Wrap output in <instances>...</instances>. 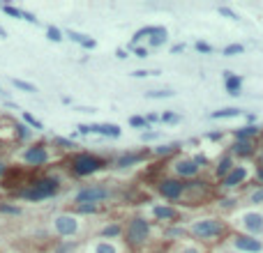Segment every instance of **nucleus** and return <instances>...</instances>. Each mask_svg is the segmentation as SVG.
I'll list each match as a JSON object with an SVG mask.
<instances>
[{"label": "nucleus", "mask_w": 263, "mask_h": 253, "mask_svg": "<svg viewBox=\"0 0 263 253\" xmlns=\"http://www.w3.org/2000/svg\"><path fill=\"white\" fill-rule=\"evenodd\" d=\"M60 191V179L58 177H42L37 182H32L30 189H21L19 196L26 198V201H44V198H51Z\"/></svg>", "instance_id": "f257e3e1"}, {"label": "nucleus", "mask_w": 263, "mask_h": 253, "mask_svg": "<svg viewBox=\"0 0 263 253\" xmlns=\"http://www.w3.org/2000/svg\"><path fill=\"white\" fill-rule=\"evenodd\" d=\"M104 159H99V156L90 154V152H81V154L72 156V173L79 175V177H86V175H92V173H97L104 168Z\"/></svg>", "instance_id": "f03ea898"}, {"label": "nucleus", "mask_w": 263, "mask_h": 253, "mask_svg": "<svg viewBox=\"0 0 263 253\" xmlns=\"http://www.w3.org/2000/svg\"><path fill=\"white\" fill-rule=\"evenodd\" d=\"M125 235H127L129 246H141V244H146V239L150 235V224H148L146 219H141V216H136V219H132L127 224Z\"/></svg>", "instance_id": "7ed1b4c3"}, {"label": "nucleus", "mask_w": 263, "mask_h": 253, "mask_svg": "<svg viewBox=\"0 0 263 253\" xmlns=\"http://www.w3.org/2000/svg\"><path fill=\"white\" fill-rule=\"evenodd\" d=\"M109 198V189L102 184H92V186H83L81 191H76L74 202L76 205H97V202Z\"/></svg>", "instance_id": "20e7f679"}, {"label": "nucleus", "mask_w": 263, "mask_h": 253, "mask_svg": "<svg viewBox=\"0 0 263 253\" xmlns=\"http://www.w3.org/2000/svg\"><path fill=\"white\" fill-rule=\"evenodd\" d=\"M222 230H224V226L219 224L217 219H201V221L192 224V232L196 237H203V239L217 237V235H222Z\"/></svg>", "instance_id": "39448f33"}, {"label": "nucleus", "mask_w": 263, "mask_h": 253, "mask_svg": "<svg viewBox=\"0 0 263 253\" xmlns=\"http://www.w3.org/2000/svg\"><path fill=\"white\" fill-rule=\"evenodd\" d=\"M53 228H56V232L60 237H72L79 230V219L72 214H58L53 219Z\"/></svg>", "instance_id": "423d86ee"}, {"label": "nucleus", "mask_w": 263, "mask_h": 253, "mask_svg": "<svg viewBox=\"0 0 263 253\" xmlns=\"http://www.w3.org/2000/svg\"><path fill=\"white\" fill-rule=\"evenodd\" d=\"M159 194L164 198H169V201H178L185 194V184L180 179H162L159 182Z\"/></svg>", "instance_id": "0eeeda50"}, {"label": "nucleus", "mask_w": 263, "mask_h": 253, "mask_svg": "<svg viewBox=\"0 0 263 253\" xmlns=\"http://www.w3.org/2000/svg\"><path fill=\"white\" fill-rule=\"evenodd\" d=\"M23 161L30 166H44L49 161V150L44 145H32L23 152Z\"/></svg>", "instance_id": "6e6552de"}, {"label": "nucleus", "mask_w": 263, "mask_h": 253, "mask_svg": "<svg viewBox=\"0 0 263 253\" xmlns=\"http://www.w3.org/2000/svg\"><path fill=\"white\" fill-rule=\"evenodd\" d=\"M175 173L180 175V177H194L196 173H199V164H196L194 159H180V161H175Z\"/></svg>", "instance_id": "1a4fd4ad"}, {"label": "nucleus", "mask_w": 263, "mask_h": 253, "mask_svg": "<svg viewBox=\"0 0 263 253\" xmlns=\"http://www.w3.org/2000/svg\"><path fill=\"white\" fill-rule=\"evenodd\" d=\"M242 226H245V230H249V232H261L263 216L259 214V212H247V214L242 216Z\"/></svg>", "instance_id": "9d476101"}, {"label": "nucleus", "mask_w": 263, "mask_h": 253, "mask_svg": "<svg viewBox=\"0 0 263 253\" xmlns=\"http://www.w3.org/2000/svg\"><path fill=\"white\" fill-rule=\"evenodd\" d=\"M235 246L245 253H259L263 249V244L254 237H235Z\"/></svg>", "instance_id": "9b49d317"}, {"label": "nucleus", "mask_w": 263, "mask_h": 253, "mask_svg": "<svg viewBox=\"0 0 263 253\" xmlns=\"http://www.w3.org/2000/svg\"><path fill=\"white\" fill-rule=\"evenodd\" d=\"M90 131L92 134H102V136H109V138H118V136L122 134L120 126L118 125H90Z\"/></svg>", "instance_id": "f8f14e48"}, {"label": "nucleus", "mask_w": 263, "mask_h": 253, "mask_svg": "<svg viewBox=\"0 0 263 253\" xmlns=\"http://www.w3.org/2000/svg\"><path fill=\"white\" fill-rule=\"evenodd\" d=\"M245 177H247V168H242V166H235V168H233V171L224 177V186H238Z\"/></svg>", "instance_id": "ddd939ff"}, {"label": "nucleus", "mask_w": 263, "mask_h": 253, "mask_svg": "<svg viewBox=\"0 0 263 253\" xmlns=\"http://www.w3.org/2000/svg\"><path fill=\"white\" fill-rule=\"evenodd\" d=\"M148 156V152H139V154H122L118 156V161H116V168H129V166L139 164V161H143Z\"/></svg>", "instance_id": "4468645a"}, {"label": "nucleus", "mask_w": 263, "mask_h": 253, "mask_svg": "<svg viewBox=\"0 0 263 253\" xmlns=\"http://www.w3.org/2000/svg\"><path fill=\"white\" fill-rule=\"evenodd\" d=\"M224 78H226V90H229V95L238 97V95H240V88H242V78L235 74H229V72L224 74Z\"/></svg>", "instance_id": "2eb2a0df"}, {"label": "nucleus", "mask_w": 263, "mask_h": 253, "mask_svg": "<svg viewBox=\"0 0 263 253\" xmlns=\"http://www.w3.org/2000/svg\"><path fill=\"white\" fill-rule=\"evenodd\" d=\"M152 214L162 219V221H175L178 219V212L173 207H164V205H157V207H152Z\"/></svg>", "instance_id": "dca6fc26"}, {"label": "nucleus", "mask_w": 263, "mask_h": 253, "mask_svg": "<svg viewBox=\"0 0 263 253\" xmlns=\"http://www.w3.org/2000/svg\"><path fill=\"white\" fill-rule=\"evenodd\" d=\"M233 152L240 156H249L254 154V145H252V141H235L233 143Z\"/></svg>", "instance_id": "f3484780"}, {"label": "nucleus", "mask_w": 263, "mask_h": 253, "mask_svg": "<svg viewBox=\"0 0 263 253\" xmlns=\"http://www.w3.org/2000/svg\"><path fill=\"white\" fill-rule=\"evenodd\" d=\"M235 115H240V108H222V111H215V113H210V118H212V120L235 118Z\"/></svg>", "instance_id": "a211bd4d"}, {"label": "nucleus", "mask_w": 263, "mask_h": 253, "mask_svg": "<svg viewBox=\"0 0 263 253\" xmlns=\"http://www.w3.org/2000/svg\"><path fill=\"white\" fill-rule=\"evenodd\" d=\"M233 171V161H231V156H224V159H222V161H219V166H217V175L219 177H226V175H229V173Z\"/></svg>", "instance_id": "6ab92c4d"}, {"label": "nucleus", "mask_w": 263, "mask_h": 253, "mask_svg": "<svg viewBox=\"0 0 263 253\" xmlns=\"http://www.w3.org/2000/svg\"><path fill=\"white\" fill-rule=\"evenodd\" d=\"M166 42V28H155V32H152V37H150V46H155V49H157V46H162Z\"/></svg>", "instance_id": "aec40b11"}, {"label": "nucleus", "mask_w": 263, "mask_h": 253, "mask_svg": "<svg viewBox=\"0 0 263 253\" xmlns=\"http://www.w3.org/2000/svg\"><path fill=\"white\" fill-rule=\"evenodd\" d=\"M256 134V126H242V129H235V138H238V141H249V138H252V136Z\"/></svg>", "instance_id": "412c9836"}, {"label": "nucleus", "mask_w": 263, "mask_h": 253, "mask_svg": "<svg viewBox=\"0 0 263 253\" xmlns=\"http://www.w3.org/2000/svg\"><path fill=\"white\" fill-rule=\"evenodd\" d=\"M178 148H180V143H169V145H159V148H155V154H157V156H166V154H171V152H175Z\"/></svg>", "instance_id": "4be33fe9"}, {"label": "nucleus", "mask_w": 263, "mask_h": 253, "mask_svg": "<svg viewBox=\"0 0 263 253\" xmlns=\"http://www.w3.org/2000/svg\"><path fill=\"white\" fill-rule=\"evenodd\" d=\"M92 253H118V251H116V246L111 242H97L92 246Z\"/></svg>", "instance_id": "5701e85b"}, {"label": "nucleus", "mask_w": 263, "mask_h": 253, "mask_svg": "<svg viewBox=\"0 0 263 253\" xmlns=\"http://www.w3.org/2000/svg\"><path fill=\"white\" fill-rule=\"evenodd\" d=\"M146 97L148 99H169L173 97L171 90H152V92H146Z\"/></svg>", "instance_id": "b1692460"}, {"label": "nucleus", "mask_w": 263, "mask_h": 253, "mask_svg": "<svg viewBox=\"0 0 263 253\" xmlns=\"http://www.w3.org/2000/svg\"><path fill=\"white\" fill-rule=\"evenodd\" d=\"M122 232V228L118 224H111V226H106L104 230H102V237H118Z\"/></svg>", "instance_id": "393cba45"}, {"label": "nucleus", "mask_w": 263, "mask_h": 253, "mask_svg": "<svg viewBox=\"0 0 263 253\" xmlns=\"http://www.w3.org/2000/svg\"><path fill=\"white\" fill-rule=\"evenodd\" d=\"M23 120H26V122H28V125H30L35 131H42V129H44V125H42V122H39L35 115H30V113H23Z\"/></svg>", "instance_id": "a878e982"}, {"label": "nucleus", "mask_w": 263, "mask_h": 253, "mask_svg": "<svg viewBox=\"0 0 263 253\" xmlns=\"http://www.w3.org/2000/svg\"><path fill=\"white\" fill-rule=\"evenodd\" d=\"M46 37L51 39V42H62V32L56 28V25H49V28H46Z\"/></svg>", "instance_id": "bb28decb"}, {"label": "nucleus", "mask_w": 263, "mask_h": 253, "mask_svg": "<svg viewBox=\"0 0 263 253\" xmlns=\"http://www.w3.org/2000/svg\"><path fill=\"white\" fill-rule=\"evenodd\" d=\"M0 9L5 12L7 16H14V19H23V9H16L12 5H0Z\"/></svg>", "instance_id": "cd10ccee"}, {"label": "nucleus", "mask_w": 263, "mask_h": 253, "mask_svg": "<svg viewBox=\"0 0 263 253\" xmlns=\"http://www.w3.org/2000/svg\"><path fill=\"white\" fill-rule=\"evenodd\" d=\"M12 83H14L19 90H23V92H37V88H35L32 83H26V81H21V78H14Z\"/></svg>", "instance_id": "c85d7f7f"}, {"label": "nucleus", "mask_w": 263, "mask_h": 253, "mask_svg": "<svg viewBox=\"0 0 263 253\" xmlns=\"http://www.w3.org/2000/svg\"><path fill=\"white\" fill-rule=\"evenodd\" d=\"M242 51H245L242 44H229L224 49V55H238V53H242Z\"/></svg>", "instance_id": "c756f323"}, {"label": "nucleus", "mask_w": 263, "mask_h": 253, "mask_svg": "<svg viewBox=\"0 0 263 253\" xmlns=\"http://www.w3.org/2000/svg\"><path fill=\"white\" fill-rule=\"evenodd\" d=\"M53 143H56V145H60L62 150H72V148H76L74 141H67V138H60V136H56V138H53Z\"/></svg>", "instance_id": "7c9ffc66"}, {"label": "nucleus", "mask_w": 263, "mask_h": 253, "mask_svg": "<svg viewBox=\"0 0 263 253\" xmlns=\"http://www.w3.org/2000/svg\"><path fill=\"white\" fill-rule=\"evenodd\" d=\"M67 37H69V39H74L76 44H81V46H83V42L88 39L86 35H81V32H74V30H67Z\"/></svg>", "instance_id": "2f4dec72"}, {"label": "nucleus", "mask_w": 263, "mask_h": 253, "mask_svg": "<svg viewBox=\"0 0 263 253\" xmlns=\"http://www.w3.org/2000/svg\"><path fill=\"white\" fill-rule=\"evenodd\" d=\"M97 209V205H76V212H83V214H95Z\"/></svg>", "instance_id": "473e14b6"}, {"label": "nucleus", "mask_w": 263, "mask_h": 253, "mask_svg": "<svg viewBox=\"0 0 263 253\" xmlns=\"http://www.w3.org/2000/svg\"><path fill=\"white\" fill-rule=\"evenodd\" d=\"M16 136H19L21 141H26V138L30 136V131H28V126H26V125H16Z\"/></svg>", "instance_id": "72a5a7b5"}, {"label": "nucleus", "mask_w": 263, "mask_h": 253, "mask_svg": "<svg viewBox=\"0 0 263 253\" xmlns=\"http://www.w3.org/2000/svg\"><path fill=\"white\" fill-rule=\"evenodd\" d=\"M0 212H5V214H21V207H16V205H0Z\"/></svg>", "instance_id": "f704fd0d"}, {"label": "nucleus", "mask_w": 263, "mask_h": 253, "mask_svg": "<svg viewBox=\"0 0 263 253\" xmlns=\"http://www.w3.org/2000/svg\"><path fill=\"white\" fill-rule=\"evenodd\" d=\"M129 125H132V126H146V129H148V122H146V118H139V115L129 118Z\"/></svg>", "instance_id": "c9c22d12"}, {"label": "nucleus", "mask_w": 263, "mask_h": 253, "mask_svg": "<svg viewBox=\"0 0 263 253\" xmlns=\"http://www.w3.org/2000/svg\"><path fill=\"white\" fill-rule=\"evenodd\" d=\"M249 201L256 202V205H261V202H263V189H256L254 194L249 196Z\"/></svg>", "instance_id": "e433bc0d"}, {"label": "nucleus", "mask_w": 263, "mask_h": 253, "mask_svg": "<svg viewBox=\"0 0 263 253\" xmlns=\"http://www.w3.org/2000/svg\"><path fill=\"white\" fill-rule=\"evenodd\" d=\"M219 14H222V16H229V19H233V21H238V14H235V12H231L229 7H219Z\"/></svg>", "instance_id": "4c0bfd02"}, {"label": "nucleus", "mask_w": 263, "mask_h": 253, "mask_svg": "<svg viewBox=\"0 0 263 253\" xmlns=\"http://www.w3.org/2000/svg\"><path fill=\"white\" fill-rule=\"evenodd\" d=\"M196 51H201V53H210L212 51V46L210 44H205V42H196Z\"/></svg>", "instance_id": "58836bf2"}, {"label": "nucleus", "mask_w": 263, "mask_h": 253, "mask_svg": "<svg viewBox=\"0 0 263 253\" xmlns=\"http://www.w3.org/2000/svg\"><path fill=\"white\" fill-rule=\"evenodd\" d=\"M178 115H175V113H164V115H162V122H178Z\"/></svg>", "instance_id": "ea45409f"}, {"label": "nucleus", "mask_w": 263, "mask_h": 253, "mask_svg": "<svg viewBox=\"0 0 263 253\" xmlns=\"http://www.w3.org/2000/svg\"><path fill=\"white\" fill-rule=\"evenodd\" d=\"M134 53L136 58H148V49H143V46H134Z\"/></svg>", "instance_id": "a19ab883"}, {"label": "nucleus", "mask_w": 263, "mask_h": 253, "mask_svg": "<svg viewBox=\"0 0 263 253\" xmlns=\"http://www.w3.org/2000/svg\"><path fill=\"white\" fill-rule=\"evenodd\" d=\"M157 131H148V134H143L141 136V138H143V141H155V138H157Z\"/></svg>", "instance_id": "79ce46f5"}, {"label": "nucleus", "mask_w": 263, "mask_h": 253, "mask_svg": "<svg viewBox=\"0 0 263 253\" xmlns=\"http://www.w3.org/2000/svg\"><path fill=\"white\" fill-rule=\"evenodd\" d=\"M95 46H97V42H95V39H86V42H83V49H95Z\"/></svg>", "instance_id": "37998d69"}, {"label": "nucleus", "mask_w": 263, "mask_h": 253, "mask_svg": "<svg viewBox=\"0 0 263 253\" xmlns=\"http://www.w3.org/2000/svg\"><path fill=\"white\" fill-rule=\"evenodd\" d=\"M148 74H150V72H146V69H136V72H134L132 76H136V78H146Z\"/></svg>", "instance_id": "c03bdc74"}, {"label": "nucleus", "mask_w": 263, "mask_h": 253, "mask_svg": "<svg viewBox=\"0 0 263 253\" xmlns=\"http://www.w3.org/2000/svg\"><path fill=\"white\" fill-rule=\"evenodd\" d=\"M79 131H81V134H92V131H90V125H79Z\"/></svg>", "instance_id": "a18cd8bd"}, {"label": "nucleus", "mask_w": 263, "mask_h": 253, "mask_svg": "<svg viewBox=\"0 0 263 253\" xmlns=\"http://www.w3.org/2000/svg\"><path fill=\"white\" fill-rule=\"evenodd\" d=\"M116 55H118L120 60H125V58H127V51H125V49H118V51H116Z\"/></svg>", "instance_id": "49530a36"}, {"label": "nucleus", "mask_w": 263, "mask_h": 253, "mask_svg": "<svg viewBox=\"0 0 263 253\" xmlns=\"http://www.w3.org/2000/svg\"><path fill=\"white\" fill-rule=\"evenodd\" d=\"M222 205H224V207H233V205H235V201H233V198H231V201H224V202H222Z\"/></svg>", "instance_id": "de8ad7c7"}, {"label": "nucleus", "mask_w": 263, "mask_h": 253, "mask_svg": "<svg viewBox=\"0 0 263 253\" xmlns=\"http://www.w3.org/2000/svg\"><path fill=\"white\" fill-rule=\"evenodd\" d=\"M182 253H199V249H192V246H187V249H185Z\"/></svg>", "instance_id": "09e8293b"}, {"label": "nucleus", "mask_w": 263, "mask_h": 253, "mask_svg": "<svg viewBox=\"0 0 263 253\" xmlns=\"http://www.w3.org/2000/svg\"><path fill=\"white\" fill-rule=\"evenodd\" d=\"M0 37H2V39L7 37V32H5V28H0Z\"/></svg>", "instance_id": "8fccbe9b"}, {"label": "nucleus", "mask_w": 263, "mask_h": 253, "mask_svg": "<svg viewBox=\"0 0 263 253\" xmlns=\"http://www.w3.org/2000/svg\"><path fill=\"white\" fill-rule=\"evenodd\" d=\"M7 171V168H5V164H2V161H0V175H2V173Z\"/></svg>", "instance_id": "3c124183"}, {"label": "nucleus", "mask_w": 263, "mask_h": 253, "mask_svg": "<svg viewBox=\"0 0 263 253\" xmlns=\"http://www.w3.org/2000/svg\"><path fill=\"white\" fill-rule=\"evenodd\" d=\"M259 179H261V182H263V168H261V171H259Z\"/></svg>", "instance_id": "603ef678"}, {"label": "nucleus", "mask_w": 263, "mask_h": 253, "mask_svg": "<svg viewBox=\"0 0 263 253\" xmlns=\"http://www.w3.org/2000/svg\"><path fill=\"white\" fill-rule=\"evenodd\" d=\"M0 92H2V90H0Z\"/></svg>", "instance_id": "864d4df0"}]
</instances>
